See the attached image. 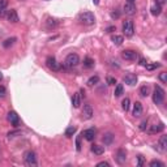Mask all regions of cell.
<instances>
[{"label":"cell","instance_id":"cell-24","mask_svg":"<svg viewBox=\"0 0 167 167\" xmlns=\"http://www.w3.org/2000/svg\"><path fill=\"white\" fill-rule=\"evenodd\" d=\"M94 60L91 59V57H89V56H86L85 59H84V65H85V68H93L94 67Z\"/></svg>","mask_w":167,"mask_h":167},{"label":"cell","instance_id":"cell-46","mask_svg":"<svg viewBox=\"0 0 167 167\" xmlns=\"http://www.w3.org/2000/svg\"><path fill=\"white\" fill-rule=\"evenodd\" d=\"M2 80H3V73L0 72V81H2Z\"/></svg>","mask_w":167,"mask_h":167},{"label":"cell","instance_id":"cell-49","mask_svg":"<svg viewBox=\"0 0 167 167\" xmlns=\"http://www.w3.org/2000/svg\"><path fill=\"white\" fill-rule=\"evenodd\" d=\"M46 2H50V0H46Z\"/></svg>","mask_w":167,"mask_h":167},{"label":"cell","instance_id":"cell-38","mask_svg":"<svg viewBox=\"0 0 167 167\" xmlns=\"http://www.w3.org/2000/svg\"><path fill=\"white\" fill-rule=\"evenodd\" d=\"M107 84H108V85H115V84H116V78H114V77H107Z\"/></svg>","mask_w":167,"mask_h":167},{"label":"cell","instance_id":"cell-43","mask_svg":"<svg viewBox=\"0 0 167 167\" xmlns=\"http://www.w3.org/2000/svg\"><path fill=\"white\" fill-rule=\"evenodd\" d=\"M115 30H116V28H115V26H108V28L106 29V31H107V33H112V31H115Z\"/></svg>","mask_w":167,"mask_h":167},{"label":"cell","instance_id":"cell-34","mask_svg":"<svg viewBox=\"0 0 167 167\" xmlns=\"http://www.w3.org/2000/svg\"><path fill=\"white\" fill-rule=\"evenodd\" d=\"M111 17H112V18H115V20H116V18H119V17H120V12H119L118 9H114V11L111 12Z\"/></svg>","mask_w":167,"mask_h":167},{"label":"cell","instance_id":"cell-6","mask_svg":"<svg viewBox=\"0 0 167 167\" xmlns=\"http://www.w3.org/2000/svg\"><path fill=\"white\" fill-rule=\"evenodd\" d=\"M46 65H47L51 70H60L63 68L59 63L56 61V59L54 56H48L47 59H46Z\"/></svg>","mask_w":167,"mask_h":167},{"label":"cell","instance_id":"cell-35","mask_svg":"<svg viewBox=\"0 0 167 167\" xmlns=\"http://www.w3.org/2000/svg\"><path fill=\"white\" fill-rule=\"evenodd\" d=\"M76 148H77V152L81 150V136H78L76 139Z\"/></svg>","mask_w":167,"mask_h":167},{"label":"cell","instance_id":"cell-3","mask_svg":"<svg viewBox=\"0 0 167 167\" xmlns=\"http://www.w3.org/2000/svg\"><path fill=\"white\" fill-rule=\"evenodd\" d=\"M78 63H80V57H78L77 54H69V55L65 57L64 67H67V68H73Z\"/></svg>","mask_w":167,"mask_h":167},{"label":"cell","instance_id":"cell-29","mask_svg":"<svg viewBox=\"0 0 167 167\" xmlns=\"http://www.w3.org/2000/svg\"><path fill=\"white\" fill-rule=\"evenodd\" d=\"M123 91H124V89H123V85L122 84H118L116 85V87H115V97H120V95L123 94Z\"/></svg>","mask_w":167,"mask_h":167},{"label":"cell","instance_id":"cell-20","mask_svg":"<svg viewBox=\"0 0 167 167\" xmlns=\"http://www.w3.org/2000/svg\"><path fill=\"white\" fill-rule=\"evenodd\" d=\"M150 11H152V15L153 16H159L161 12H162V7L159 5V4H153L152 8H150Z\"/></svg>","mask_w":167,"mask_h":167},{"label":"cell","instance_id":"cell-7","mask_svg":"<svg viewBox=\"0 0 167 167\" xmlns=\"http://www.w3.org/2000/svg\"><path fill=\"white\" fill-rule=\"evenodd\" d=\"M93 115H94V111H93L91 104L86 103L85 106H84V108H82V118L85 120H89V119L93 118Z\"/></svg>","mask_w":167,"mask_h":167},{"label":"cell","instance_id":"cell-30","mask_svg":"<svg viewBox=\"0 0 167 167\" xmlns=\"http://www.w3.org/2000/svg\"><path fill=\"white\" fill-rule=\"evenodd\" d=\"M140 95L141 97H148L149 95V87L146 85H142L140 87Z\"/></svg>","mask_w":167,"mask_h":167},{"label":"cell","instance_id":"cell-32","mask_svg":"<svg viewBox=\"0 0 167 167\" xmlns=\"http://www.w3.org/2000/svg\"><path fill=\"white\" fill-rule=\"evenodd\" d=\"M56 25H57L56 20H54V18H48V20H47V28H48V29H51V28H55Z\"/></svg>","mask_w":167,"mask_h":167},{"label":"cell","instance_id":"cell-19","mask_svg":"<svg viewBox=\"0 0 167 167\" xmlns=\"http://www.w3.org/2000/svg\"><path fill=\"white\" fill-rule=\"evenodd\" d=\"M103 142H104V145H111L112 144V141H114V135H112L111 132H107L106 135L103 136Z\"/></svg>","mask_w":167,"mask_h":167},{"label":"cell","instance_id":"cell-31","mask_svg":"<svg viewBox=\"0 0 167 167\" xmlns=\"http://www.w3.org/2000/svg\"><path fill=\"white\" fill-rule=\"evenodd\" d=\"M165 163L163 162H161V161H157V159H154L150 162V167H163Z\"/></svg>","mask_w":167,"mask_h":167},{"label":"cell","instance_id":"cell-25","mask_svg":"<svg viewBox=\"0 0 167 167\" xmlns=\"http://www.w3.org/2000/svg\"><path fill=\"white\" fill-rule=\"evenodd\" d=\"M16 41H17V38H16V37H12V38H8V39H5V41L3 42V47L8 48V47H9V46L13 44Z\"/></svg>","mask_w":167,"mask_h":167},{"label":"cell","instance_id":"cell-22","mask_svg":"<svg viewBox=\"0 0 167 167\" xmlns=\"http://www.w3.org/2000/svg\"><path fill=\"white\" fill-rule=\"evenodd\" d=\"M158 146H161V152H165L167 149V137L166 136H161L159 139V142H158Z\"/></svg>","mask_w":167,"mask_h":167},{"label":"cell","instance_id":"cell-47","mask_svg":"<svg viewBox=\"0 0 167 167\" xmlns=\"http://www.w3.org/2000/svg\"><path fill=\"white\" fill-rule=\"evenodd\" d=\"M128 3H135V0H128Z\"/></svg>","mask_w":167,"mask_h":167},{"label":"cell","instance_id":"cell-4","mask_svg":"<svg viewBox=\"0 0 167 167\" xmlns=\"http://www.w3.org/2000/svg\"><path fill=\"white\" fill-rule=\"evenodd\" d=\"M24 161L26 166H35L37 165V154L33 150H28L24 154Z\"/></svg>","mask_w":167,"mask_h":167},{"label":"cell","instance_id":"cell-44","mask_svg":"<svg viewBox=\"0 0 167 167\" xmlns=\"http://www.w3.org/2000/svg\"><path fill=\"white\" fill-rule=\"evenodd\" d=\"M166 3V0H157V4H159V5L162 7V5H163V4Z\"/></svg>","mask_w":167,"mask_h":167},{"label":"cell","instance_id":"cell-10","mask_svg":"<svg viewBox=\"0 0 167 167\" xmlns=\"http://www.w3.org/2000/svg\"><path fill=\"white\" fill-rule=\"evenodd\" d=\"M122 57L124 60H136L137 59V52L133 50H124L122 52Z\"/></svg>","mask_w":167,"mask_h":167},{"label":"cell","instance_id":"cell-40","mask_svg":"<svg viewBox=\"0 0 167 167\" xmlns=\"http://www.w3.org/2000/svg\"><path fill=\"white\" fill-rule=\"evenodd\" d=\"M98 167H110V163H108V162H99V163L97 165Z\"/></svg>","mask_w":167,"mask_h":167},{"label":"cell","instance_id":"cell-28","mask_svg":"<svg viewBox=\"0 0 167 167\" xmlns=\"http://www.w3.org/2000/svg\"><path fill=\"white\" fill-rule=\"evenodd\" d=\"M98 82H99V77L98 76H91L89 80H87V85H89V86H94V85H97Z\"/></svg>","mask_w":167,"mask_h":167},{"label":"cell","instance_id":"cell-37","mask_svg":"<svg viewBox=\"0 0 167 167\" xmlns=\"http://www.w3.org/2000/svg\"><path fill=\"white\" fill-rule=\"evenodd\" d=\"M5 94H7V90H5V87H4V86H0V99L5 97Z\"/></svg>","mask_w":167,"mask_h":167},{"label":"cell","instance_id":"cell-18","mask_svg":"<svg viewBox=\"0 0 167 167\" xmlns=\"http://www.w3.org/2000/svg\"><path fill=\"white\" fill-rule=\"evenodd\" d=\"M165 129V124L163 123H159V124H154L152 125V128H150V133H158V132H162Z\"/></svg>","mask_w":167,"mask_h":167},{"label":"cell","instance_id":"cell-12","mask_svg":"<svg viewBox=\"0 0 167 167\" xmlns=\"http://www.w3.org/2000/svg\"><path fill=\"white\" fill-rule=\"evenodd\" d=\"M116 161H118L119 165H123L125 161H127V152L124 149H119L116 152Z\"/></svg>","mask_w":167,"mask_h":167},{"label":"cell","instance_id":"cell-1","mask_svg":"<svg viewBox=\"0 0 167 167\" xmlns=\"http://www.w3.org/2000/svg\"><path fill=\"white\" fill-rule=\"evenodd\" d=\"M78 21L85 26H91V25L95 24V16L91 12H82L78 16Z\"/></svg>","mask_w":167,"mask_h":167},{"label":"cell","instance_id":"cell-42","mask_svg":"<svg viewBox=\"0 0 167 167\" xmlns=\"http://www.w3.org/2000/svg\"><path fill=\"white\" fill-rule=\"evenodd\" d=\"M140 63H139V64L140 65H142V67H146V64H148V63H146V60L144 59V57H140V60H139Z\"/></svg>","mask_w":167,"mask_h":167},{"label":"cell","instance_id":"cell-27","mask_svg":"<svg viewBox=\"0 0 167 167\" xmlns=\"http://www.w3.org/2000/svg\"><path fill=\"white\" fill-rule=\"evenodd\" d=\"M76 131H77V128L73 127V125H72V127H68V128L65 129V136L67 137H72L74 133H76Z\"/></svg>","mask_w":167,"mask_h":167},{"label":"cell","instance_id":"cell-16","mask_svg":"<svg viewBox=\"0 0 167 167\" xmlns=\"http://www.w3.org/2000/svg\"><path fill=\"white\" fill-rule=\"evenodd\" d=\"M90 150H91V153L95 154V156H102V154L104 153V148L101 145H91Z\"/></svg>","mask_w":167,"mask_h":167},{"label":"cell","instance_id":"cell-36","mask_svg":"<svg viewBox=\"0 0 167 167\" xmlns=\"http://www.w3.org/2000/svg\"><path fill=\"white\" fill-rule=\"evenodd\" d=\"M166 74H167L166 72H162V73L159 74V80H161L162 82H163V84H166V82H167V77H166Z\"/></svg>","mask_w":167,"mask_h":167},{"label":"cell","instance_id":"cell-45","mask_svg":"<svg viewBox=\"0 0 167 167\" xmlns=\"http://www.w3.org/2000/svg\"><path fill=\"white\" fill-rule=\"evenodd\" d=\"M93 3L94 5H99V0H93Z\"/></svg>","mask_w":167,"mask_h":167},{"label":"cell","instance_id":"cell-41","mask_svg":"<svg viewBox=\"0 0 167 167\" xmlns=\"http://www.w3.org/2000/svg\"><path fill=\"white\" fill-rule=\"evenodd\" d=\"M137 159H139V163H137V165L141 167V166L144 165V158H142V156H139V157H137Z\"/></svg>","mask_w":167,"mask_h":167},{"label":"cell","instance_id":"cell-14","mask_svg":"<svg viewBox=\"0 0 167 167\" xmlns=\"http://www.w3.org/2000/svg\"><path fill=\"white\" fill-rule=\"evenodd\" d=\"M142 111H144V108H142V104H141L140 102H136L135 104H133V111H132L133 116L139 118V116L142 115Z\"/></svg>","mask_w":167,"mask_h":167},{"label":"cell","instance_id":"cell-5","mask_svg":"<svg viewBox=\"0 0 167 167\" xmlns=\"http://www.w3.org/2000/svg\"><path fill=\"white\" fill-rule=\"evenodd\" d=\"M123 33L125 34V37H132L135 34V26H133V22L131 20L123 22Z\"/></svg>","mask_w":167,"mask_h":167},{"label":"cell","instance_id":"cell-39","mask_svg":"<svg viewBox=\"0 0 167 167\" xmlns=\"http://www.w3.org/2000/svg\"><path fill=\"white\" fill-rule=\"evenodd\" d=\"M146 128H148V122L145 120V122H142L140 124V129H141V131H146Z\"/></svg>","mask_w":167,"mask_h":167},{"label":"cell","instance_id":"cell-33","mask_svg":"<svg viewBox=\"0 0 167 167\" xmlns=\"http://www.w3.org/2000/svg\"><path fill=\"white\" fill-rule=\"evenodd\" d=\"M161 64L159 63H154V64H146V69L148 70H153V69H156V68H159Z\"/></svg>","mask_w":167,"mask_h":167},{"label":"cell","instance_id":"cell-9","mask_svg":"<svg viewBox=\"0 0 167 167\" xmlns=\"http://www.w3.org/2000/svg\"><path fill=\"white\" fill-rule=\"evenodd\" d=\"M123 9H124V13L128 16H133V15H136V12H137L135 3H128V2L124 4Z\"/></svg>","mask_w":167,"mask_h":167},{"label":"cell","instance_id":"cell-13","mask_svg":"<svg viewBox=\"0 0 167 167\" xmlns=\"http://www.w3.org/2000/svg\"><path fill=\"white\" fill-rule=\"evenodd\" d=\"M82 136L85 137V140H87V141H93L94 137H95V129L94 128L85 129V131L82 132Z\"/></svg>","mask_w":167,"mask_h":167},{"label":"cell","instance_id":"cell-23","mask_svg":"<svg viewBox=\"0 0 167 167\" xmlns=\"http://www.w3.org/2000/svg\"><path fill=\"white\" fill-rule=\"evenodd\" d=\"M8 3H9V0H0V16H5Z\"/></svg>","mask_w":167,"mask_h":167},{"label":"cell","instance_id":"cell-17","mask_svg":"<svg viewBox=\"0 0 167 167\" xmlns=\"http://www.w3.org/2000/svg\"><path fill=\"white\" fill-rule=\"evenodd\" d=\"M72 104H73L74 108L80 107V104H81V95H80V93H74L73 94V97H72Z\"/></svg>","mask_w":167,"mask_h":167},{"label":"cell","instance_id":"cell-2","mask_svg":"<svg viewBox=\"0 0 167 167\" xmlns=\"http://www.w3.org/2000/svg\"><path fill=\"white\" fill-rule=\"evenodd\" d=\"M165 99V90L162 89L159 85H157L154 87V93H153V102L156 104H161Z\"/></svg>","mask_w":167,"mask_h":167},{"label":"cell","instance_id":"cell-11","mask_svg":"<svg viewBox=\"0 0 167 167\" xmlns=\"http://www.w3.org/2000/svg\"><path fill=\"white\" fill-rule=\"evenodd\" d=\"M123 80H124L125 84H128L129 86H135L136 84H137V77H136V74H133V73H128V74H125Z\"/></svg>","mask_w":167,"mask_h":167},{"label":"cell","instance_id":"cell-26","mask_svg":"<svg viewBox=\"0 0 167 167\" xmlns=\"http://www.w3.org/2000/svg\"><path fill=\"white\" fill-rule=\"evenodd\" d=\"M129 107H131V99H129V98H124L123 102H122V108L125 112H127L129 110Z\"/></svg>","mask_w":167,"mask_h":167},{"label":"cell","instance_id":"cell-8","mask_svg":"<svg viewBox=\"0 0 167 167\" xmlns=\"http://www.w3.org/2000/svg\"><path fill=\"white\" fill-rule=\"evenodd\" d=\"M7 119H8V122H9L12 125H13V127H18V125H20V118H18L17 112L9 111V112H8Z\"/></svg>","mask_w":167,"mask_h":167},{"label":"cell","instance_id":"cell-21","mask_svg":"<svg viewBox=\"0 0 167 167\" xmlns=\"http://www.w3.org/2000/svg\"><path fill=\"white\" fill-rule=\"evenodd\" d=\"M111 41L114 42V44H115V46H122V44H123V42H124V38H123L122 35L115 34V35H112V37H111Z\"/></svg>","mask_w":167,"mask_h":167},{"label":"cell","instance_id":"cell-15","mask_svg":"<svg viewBox=\"0 0 167 167\" xmlns=\"http://www.w3.org/2000/svg\"><path fill=\"white\" fill-rule=\"evenodd\" d=\"M5 16H7L8 21H11V22H13V24L18 22V15H17V12H16L15 9H11V11H8Z\"/></svg>","mask_w":167,"mask_h":167},{"label":"cell","instance_id":"cell-48","mask_svg":"<svg viewBox=\"0 0 167 167\" xmlns=\"http://www.w3.org/2000/svg\"><path fill=\"white\" fill-rule=\"evenodd\" d=\"M20 2H25V0H20Z\"/></svg>","mask_w":167,"mask_h":167}]
</instances>
